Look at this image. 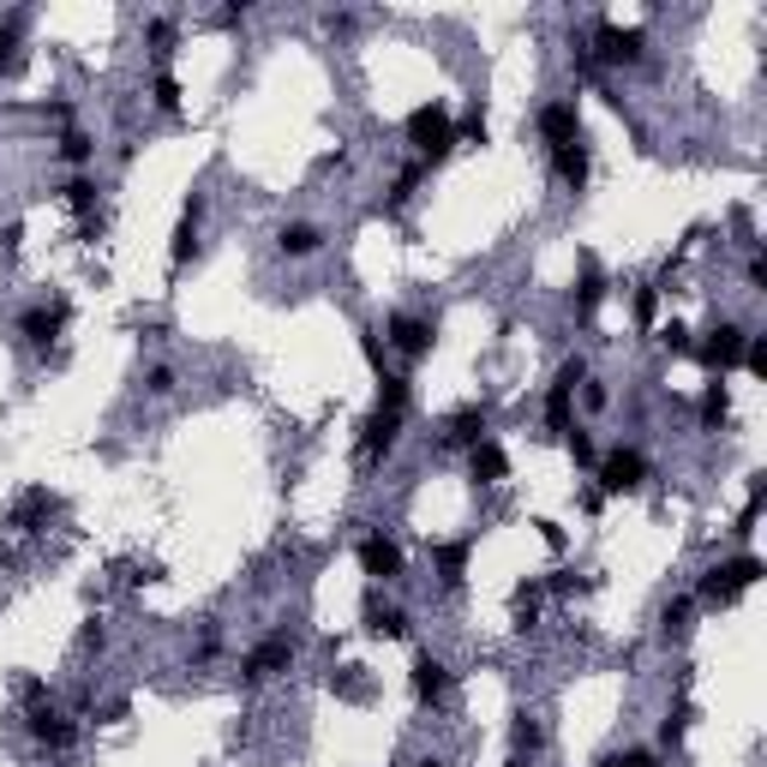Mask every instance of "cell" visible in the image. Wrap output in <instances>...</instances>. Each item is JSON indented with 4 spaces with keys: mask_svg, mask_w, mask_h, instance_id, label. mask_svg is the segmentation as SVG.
<instances>
[{
    "mask_svg": "<svg viewBox=\"0 0 767 767\" xmlns=\"http://www.w3.org/2000/svg\"><path fill=\"white\" fill-rule=\"evenodd\" d=\"M689 618H696V599H689V594L666 599V606H660V636H666V642H677V636H689Z\"/></svg>",
    "mask_w": 767,
    "mask_h": 767,
    "instance_id": "32",
    "label": "cell"
},
{
    "mask_svg": "<svg viewBox=\"0 0 767 767\" xmlns=\"http://www.w3.org/2000/svg\"><path fill=\"white\" fill-rule=\"evenodd\" d=\"M408 684H414V701L420 708H444V696L456 689V672L444 654H432V648H420L414 666H408Z\"/></svg>",
    "mask_w": 767,
    "mask_h": 767,
    "instance_id": "13",
    "label": "cell"
},
{
    "mask_svg": "<svg viewBox=\"0 0 767 767\" xmlns=\"http://www.w3.org/2000/svg\"><path fill=\"white\" fill-rule=\"evenodd\" d=\"M79 648H84V654H102V648H108V623H102V618H84V623H79Z\"/></svg>",
    "mask_w": 767,
    "mask_h": 767,
    "instance_id": "45",
    "label": "cell"
},
{
    "mask_svg": "<svg viewBox=\"0 0 767 767\" xmlns=\"http://www.w3.org/2000/svg\"><path fill=\"white\" fill-rule=\"evenodd\" d=\"M480 438H492V408L485 402H468L444 420V444H450V450H474Z\"/></svg>",
    "mask_w": 767,
    "mask_h": 767,
    "instance_id": "19",
    "label": "cell"
},
{
    "mask_svg": "<svg viewBox=\"0 0 767 767\" xmlns=\"http://www.w3.org/2000/svg\"><path fill=\"white\" fill-rule=\"evenodd\" d=\"M528 528H534V534H540V540H546V546H552V552H564V546H570V534H564V528H558V522H546V516H534V522H528Z\"/></svg>",
    "mask_w": 767,
    "mask_h": 767,
    "instance_id": "47",
    "label": "cell"
},
{
    "mask_svg": "<svg viewBox=\"0 0 767 767\" xmlns=\"http://www.w3.org/2000/svg\"><path fill=\"white\" fill-rule=\"evenodd\" d=\"M737 366H744L749 378H767V336H749L744 342V360H737Z\"/></svg>",
    "mask_w": 767,
    "mask_h": 767,
    "instance_id": "44",
    "label": "cell"
},
{
    "mask_svg": "<svg viewBox=\"0 0 767 767\" xmlns=\"http://www.w3.org/2000/svg\"><path fill=\"white\" fill-rule=\"evenodd\" d=\"M654 336H660V348H666L672 360H684V354H696V336H689V324H684V318H672V324H660Z\"/></svg>",
    "mask_w": 767,
    "mask_h": 767,
    "instance_id": "35",
    "label": "cell"
},
{
    "mask_svg": "<svg viewBox=\"0 0 767 767\" xmlns=\"http://www.w3.org/2000/svg\"><path fill=\"white\" fill-rule=\"evenodd\" d=\"M630 318H636V330H654V318H660V283H636Z\"/></svg>",
    "mask_w": 767,
    "mask_h": 767,
    "instance_id": "33",
    "label": "cell"
},
{
    "mask_svg": "<svg viewBox=\"0 0 767 767\" xmlns=\"http://www.w3.org/2000/svg\"><path fill=\"white\" fill-rule=\"evenodd\" d=\"M360 623H366V636H378V642H402V636H414V618H408V606L384 599V587H366Z\"/></svg>",
    "mask_w": 767,
    "mask_h": 767,
    "instance_id": "14",
    "label": "cell"
},
{
    "mask_svg": "<svg viewBox=\"0 0 767 767\" xmlns=\"http://www.w3.org/2000/svg\"><path fill=\"white\" fill-rule=\"evenodd\" d=\"M138 384H145V396L169 402V396H174V384H181V373H174L169 360H157V366H145V378H138Z\"/></svg>",
    "mask_w": 767,
    "mask_h": 767,
    "instance_id": "37",
    "label": "cell"
},
{
    "mask_svg": "<svg viewBox=\"0 0 767 767\" xmlns=\"http://www.w3.org/2000/svg\"><path fill=\"white\" fill-rule=\"evenodd\" d=\"M762 575H767V564L744 546L737 558H720V564L701 570V582H696V594H689V599H696V606H708V611H720V606H732L744 587H756Z\"/></svg>",
    "mask_w": 767,
    "mask_h": 767,
    "instance_id": "3",
    "label": "cell"
},
{
    "mask_svg": "<svg viewBox=\"0 0 767 767\" xmlns=\"http://www.w3.org/2000/svg\"><path fill=\"white\" fill-rule=\"evenodd\" d=\"M594 72H636L648 67V31L642 24H618V19H599L594 31L582 36Z\"/></svg>",
    "mask_w": 767,
    "mask_h": 767,
    "instance_id": "1",
    "label": "cell"
},
{
    "mask_svg": "<svg viewBox=\"0 0 767 767\" xmlns=\"http://www.w3.org/2000/svg\"><path fill=\"white\" fill-rule=\"evenodd\" d=\"M55 157L67 162L72 174H91V162H96V138L84 133V126H67V133L55 138Z\"/></svg>",
    "mask_w": 767,
    "mask_h": 767,
    "instance_id": "29",
    "label": "cell"
},
{
    "mask_svg": "<svg viewBox=\"0 0 767 767\" xmlns=\"http://www.w3.org/2000/svg\"><path fill=\"white\" fill-rule=\"evenodd\" d=\"M24 31H31V12H24V7L0 12V79H7L12 67H19V43H24Z\"/></svg>",
    "mask_w": 767,
    "mask_h": 767,
    "instance_id": "30",
    "label": "cell"
},
{
    "mask_svg": "<svg viewBox=\"0 0 767 767\" xmlns=\"http://www.w3.org/2000/svg\"><path fill=\"white\" fill-rule=\"evenodd\" d=\"M606 294H611V283H606V271H599V259H594V252H582V283H575V318L587 324V318L599 312V300H606Z\"/></svg>",
    "mask_w": 767,
    "mask_h": 767,
    "instance_id": "23",
    "label": "cell"
},
{
    "mask_svg": "<svg viewBox=\"0 0 767 767\" xmlns=\"http://www.w3.org/2000/svg\"><path fill=\"white\" fill-rule=\"evenodd\" d=\"M575 510H582V516H599V510H606V492H599L594 480H582L575 485Z\"/></svg>",
    "mask_w": 767,
    "mask_h": 767,
    "instance_id": "46",
    "label": "cell"
},
{
    "mask_svg": "<svg viewBox=\"0 0 767 767\" xmlns=\"http://www.w3.org/2000/svg\"><path fill=\"white\" fill-rule=\"evenodd\" d=\"M744 283L756 288V294L767 288V259H762V247H749V259H744Z\"/></svg>",
    "mask_w": 767,
    "mask_h": 767,
    "instance_id": "48",
    "label": "cell"
},
{
    "mask_svg": "<svg viewBox=\"0 0 767 767\" xmlns=\"http://www.w3.org/2000/svg\"><path fill=\"white\" fill-rule=\"evenodd\" d=\"M546 169H552V181H558V186L582 192V186H587V174H594V157H587V138H575V145H558V150H546Z\"/></svg>",
    "mask_w": 767,
    "mask_h": 767,
    "instance_id": "20",
    "label": "cell"
},
{
    "mask_svg": "<svg viewBox=\"0 0 767 767\" xmlns=\"http://www.w3.org/2000/svg\"><path fill=\"white\" fill-rule=\"evenodd\" d=\"M582 378H587V354H564L552 384H546V402H540L546 438H564V432L575 426V390H582Z\"/></svg>",
    "mask_w": 767,
    "mask_h": 767,
    "instance_id": "5",
    "label": "cell"
},
{
    "mask_svg": "<svg viewBox=\"0 0 767 767\" xmlns=\"http://www.w3.org/2000/svg\"><path fill=\"white\" fill-rule=\"evenodd\" d=\"M426 558H432V570H438V587H444V594H462L468 558H474V534H462V540H432Z\"/></svg>",
    "mask_w": 767,
    "mask_h": 767,
    "instance_id": "16",
    "label": "cell"
},
{
    "mask_svg": "<svg viewBox=\"0 0 767 767\" xmlns=\"http://www.w3.org/2000/svg\"><path fill=\"white\" fill-rule=\"evenodd\" d=\"M24 732H31L43 749H55V756H67V749L79 744V720H72V713L60 708L55 696H43V701H24Z\"/></svg>",
    "mask_w": 767,
    "mask_h": 767,
    "instance_id": "8",
    "label": "cell"
},
{
    "mask_svg": "<svg viewBox=\"0 0 767 767\" xmlns=\"http://www.w3.org/2000/svg\"><path fill=\"white\" fill-rule=\"evenodd\" d=\"M534 133H540L546 150L575 145V138H582V102H575V96H552L540 114H534Z\"/></svg>",
    "mask_w": 767,
    "mask_h": 767,
    "instance_id": "15",
    "label": "cell"
},
{
    "mask_svg": "<svg viewBox=\"0 0 767 767\" xmlns=\"http://www.w3.org/2000/svg\"><path fill=\"white\" fill-rule=\"evenodd\" d=\"M540 587H546V594H558V599H570V594H582V587H587V575H575V570H552V575H540Z\"/></svg>",
    "mask_w": 767,
    "mask_h": 767,
    "instance_id": "42",
    "label": "cell"
},
{
    "mask_svg": "<svg viewBox=\"0 0 767 767\" xmlns=\"http://www.w3.org/2000/svg\"><path fill=\"white\" fill-rule=\"evenodd\" d=\"M402 420H408V408H373V414L360 420V438H354V456H360V468L373 474V468L384 462V456L402 444Z\"/></svg>",
    "mask_w": 767,
    "mask_h": 767,
    "instance_id": "10",
    "label": "cell"
},
{
    "mask_svg": "<svg viewBox=\"0 0 767 767\" xmlns=\"http://www.w3.org/2000/svg\"><path fill=\"white\" fill-rule=\"evenodd\" d=\"M762 504H767V480L756 474V480H749L744 510H737V522H732V540H737V546H749V534H756V522H762Z\"/></svg>",
    "mask_w": 767,
    "mask_h": 767,
    "instance_id": "31",
    "label": "cell"
},
{
    "mask_svg": "<svg viewBox=\"0 0 767 767\" xmlns=\"http://www.w3.org/2000/svg\"><path fill=\"white\" fill-rule=\"evenodd\" d=\"M594 485H599L606 497L642 492V485H648V456H642V444H611V450H599Z\"/></svg>",
    "mask_w": 767,
    "mask_h": 767,
    "instance_id": "6",
    "label": "cell"
},
{
    "mask_svg": "<svg viewBox=\"0 0 767 767\" xmlns=\"http://www.w3.org/2000/svg\"><path fill=\"white\" fill-rule=\"evenodd\" d=\"M67 324H72V300H67V294H48V300L19 306V318H12V336H19L24 348L36 354V360H48V354H55V342L67 336Z\"/></svg>",
    "mask_w": 767,
    "mask_h": 767,
    "instance_id": "4",
    "label": "cell"
},
{
    "mask_svg": "<svg viewBox=\"0 0 767 767\" xmlns=\"http://www.w3.org/2000/svg\"><path fill=\"white\" fill-rule=\"evenodd\" d=\"M744 342H749V330L737 324V318H720V324L696 342V360L708 366V378H725L737 360H744Z\"/></svg>",
    "mask_w": 767,
    "mask_h": 767,
    "instance_id": "12",
    "label": "cell"
},
{
    "mask_svg": "<svg viewBox=\"0 0 767 767\" xmlns=\"http://www.w3.org/2000/svg\"><path fill=\"white\" fill-rule=\"evenodd\" d=\"M294 660H300V642H294L288 630H271L259 648H247V654H240V684L259 689V684H271L276 672H294Z\"/></svg>",
    "mask_w": 767,
    "mask_h": 767,
    "instance_id": "7",
    "label": "cell"
},
{
    "mask_svg": "<svg viewBox=\"0 0 767 767\" xmlns=\"http://www.w3.org/2000/svg\"><path fill=\"white\" fill-rule=\"evenodd\" d=\"M456 145H485V102H468L462 126H456Z\"/></svg>",
    "mask_w": 767,
    "mask_h": 767,
    "instance_id": "39",
    "label": "cell"
},
{
    "mask_svg": "<svg viewBox=\"0 0 767 767\" xmlns=\"http://www.w3.org/2000/svg\"><path fill=\"white\" fill-rule=\"evenodd\" d=\"M145 43H150V67H157V72H169V60H174V43H181V19H169V12L145 19Z\"/></svg>",
    "mask_w": 767,
    "mask_h": 767,
    "instance_id": "24",
    "label": "cell"
},
{
    "mask_svg": "<svg viewBox=\"0 0 767 767\" xmlns=\"http://www.w3.org/2000/svg\"><path fill=\"white\" fill-rule=\"evenodd\" d=\"M540 749H546V725L540 720H534V713L528 708H522L516 713V720H510V756H516V762H540Z\"/></svg>",
    "mask_w": 767,
    "mask_h": 767,
    "instance_id": "26",
    "label": "cell"
},
{
    "mask_svg": "<svg viewBox=\"0 0 767 767\" xmlns=\"http://www.w3.org/2000/svg\"><path fill=\"white\" fill-rule=\"evenodd\" d=\"M402 138H408V150H414V162L438 169V162L456 150V121H450V102H444V96H432V102H420V108H408V121H402Z\"/></svg>",
    "mask_w": 767,
    "mask_h": 767,
    "instance_id": "2",
    "label": "cell"
},
{
    "mask_svg": "<svg viewBox=\"0 0 767 767\" xmlns=\"http://www.w3.org/2000/svg\"><path fill=\"white\" fill-rule=\"evenodd\" d=\"M354 558H360V575L373 587H396L408 575V552H402V540H390L384 528L373 534H360V546H354Z\"/></svg>",
    "mask_w": 767,
    "mask_h": 767,
    "instance_id": "11",
    "label": "cell"
},
{
    "mask_svg": "<svg viewBox=\"0 0 767 767\" xmlns=\"http://www.w3.org/2000/svg\"><path fill=\"white\" fill-rule=\"evenodd\" d=\"M564 450H570V462H575V468H587V474L599 468V444L587 438L582 426H570V432H564Z\"/></svg>",
    "mask_w": 767,
    "mask_h": 767,
    "instance_id": "36",
    "label": "cell"
},
{
    "mask_svg": "<svg viewBox=\"0 0 767 767\" xmlns=\"http://www.w3.org/2000/svg\"><path fill=\"white\" fill-rule=\"evenodd\" d=\"M55 510H60V497L48 492V485H24V492L12 497V510H7V528L12 534H36V528H48Z\"/></svg>",
    "mask_w": 767,
    "mask_h": 767,
    "instance_id": "18",
    "label": "cell"
},
{
    "mask_svg": "<svg viewBox=\"0 0 767 767\" xmlns=\"http://www.w3.org/2000/svg\"><path fill=\"white\" fill-rule=\"evenodd\" d=\"M324 228L312 222V216H294V222H283L276 228V252H283V259H318V252H324Z\"/></svg>",
    "mask_w": 767,
    "mask_h": 767,
    "instance_id": "21",
    "label": "cell"
},
{
    "mask_svg": "<svg viewBox=\"0 0 767 767\" xmlns=\"http://www.w3.org/2000/svg\"><path fill=\"white\" fill-rule=\"evenodd\" d=\"M330 689H336L342 701H366V677H360V666H342V672H330Z\"/></svg>",
    "mask_w": 767,
    "mask_h": 767,
    "instance_id": "40",
    "label": "cell"
},
{
    "mask_svg": "<svg viewBox=\"0 0 767 767\" xmlns=\"http://www.w3.org/2000/svg\"><path fill=\"white\" fill-rule=\"evenodd\" d=\"M360 354H366V366H373V378L390 373V348H384L378 324H360Z\"/></svg>",
    "mask_w": 767,
    "mask_h": 767,
    "instance_id": "38",
    "label": "cell"
},
{
    "mask_svg": "<svg viewBox=\"0 0 767 767\" xmlns=\"http://www.w3.org/2000/svg\"><path fill=\"white\" fill-rule=\"evenodd\" d=\"M198 228H204V192H186L181 216H174V234H169V264L174 271H186V264L198 259Z\"/></svg>",
    "mask_w": 767,
    "mask_h": 767,
    "instance_id": "17",
    "label": "cell"
},
{
    "mask_svg": "<svg viewBox=\"0 0 767 767\" xmlns=\"http://www.w3.org/2000/svg\"><path fill=\"white\" fill-rule=\"evenodd\" d=\"M468 480L474 485H504L510 480V456L497 438H480L474 450H468Z\"/></svg>",
    "mask_w": 767,
    "mask_h": 767,
    "instance_id": "22",
    "label": "cell"
},
{
    "mask_svg": "<svg viewBox=\"0 0 767 767\" xmlns=\"http://www.w3.org/2000/svg\"><path fill=\"white\" fill-rule=\"evenodd\" d=\"M378 336H384V348H390V354H402L408 366H414V360H426V354L438 348V324H432L426 312H390V318H384V330H378Z\"/></svg>",
    "mask_w": 767,
    "mask_h": 767,
    "instance_id": "9",
    "label": "cell"
},
{
    "mask_svg": "<svg viewBox=\"0 0 767 767\" xmlns=\"http://www.w3.org/2000/svg\"><path fill=\"white\" fill-rule=\"evenodd\" d=\"M696 420H701V432H720L725 420H732V390H725V378H708V384H701Z\"/></svg>",
    "mask_w": 767,
    "mask_h": 767,
    "instance_id": "25",
    "label": "cell"
},
{
    "mask_svg": "<svg viewBox=\"0 0 767 767\" xmlns=\"http://www.w3.org/2000/svg\"><path fill=\"white\" fill-rule=\"evenodd\" d=\"M540 606H546V587H540V575H528V582H516V594H510V623L528 636L534 623H540Z\"/></svg>",
    "mask_w": 767,
    "mask_h": 767,
    "instance_id": "27",
    "label": "cell"
},
{
    "mask_svg": "<svg viewBox=\"0 0 767 767\" xmlns=\"http://www.w3.org/2000/svg\"><path fill=\"white\" fill-rule=\"evenodd\" d=\"M55 198L67 204L72 216H84V222H91V216H96V198H102V186H96V174H67V181L55 186Z\"/></svg>",
    "mask_w": 767,
    "mask_h": 767,
    "instance_id": "28",
    "label": "cell"
},
{
    "mask_svg": "<svg viewBox=\"0 0 767 767\" xmlns=\"http://www.w3.org/2000/svg\"><path fill=\"white\" fill-rule=\"evenodd\" d=\"M150 108L181 114V79H174V72H150Z\"/></svg>",
    "mask_w": 767,
    "mask_h": 767,
    "instance_id": "34",
    "label": "cell"
},
{
    "mask_svg": "<svg viewBox=\"0 0 767 767\" xmlns=\"http://www.w3.org/2000/svg\"><path fill=\"white\" fill-rule=\"evenodd\" d=\"M575 396H582V408H587V414H606V408H611V390H606V378H594V373L582 378V390H575Z\"/></svg>",
    "mask_w": 767,
    "mask_h": 767,
    "instance_id": "41",
    "label": "cell"
},
{
    "mask_svg": "<svg viewBox=\"0 0 767 767\" xmlns=\"http://www.w3.org/2000/svg\"><path fill=\"white\" fill-rule=\"evenodd\" d=\"M414 767H450V762H444V756H420Z\"/></svg>",
    "mask_w": 767,
    "mask_h": 767,
    "instance_id": "49",
    "label": "cell"
},
{
    "mask_svg": "<svg viewBox=\"0 0 767 767\" xmlns=\"http://www.w3.org/2000/svg\"><path fill=\"white\" fill-rule=\"evenodd\" d=\"M599 767H660L654 749H611V756H599Z\"/></svg>",
    "mask_w": 767,
    "mask_h": 767,
    "instance_id": "43",
    "label": "cell"
}]
</instances>
